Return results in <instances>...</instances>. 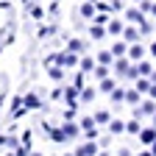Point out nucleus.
<instances>
[{
  "label": "nucleus",
  "mask_w": 156,
  "mask_h": 156,
  "mask_svg": "<svg viewBox=\"0 0 156 156\" xmlns=\"http://www.w3.org/2000/svg\"><path fill=\"white\" fill-rule=\"evenodd\" d=\"M98 156H112V153H106V151H101V153H98Z\"/></svg>",
  "instance_id": "nucleus-40"
},
{
  "label": "nucleus",
  "mask_w": 156,
  "mask_h": 156,
  "mask_svg": "<svg viewBox=\"0 0 156 156\" xmlns=\"http://www.w3.org/2000/svg\"><path fill=\"white\" fill-rule=\"evenodd\" d=\"M101 89L112 95V89H114V81H112V78H103V81H101Z\"/></svg>",
  "instance_id": "nucleus-30"
},
{
  "label": "nucleus",
  "mask_w": 156,
  "mask_h": 156,
  "mask_svg": "<svg viewBox=\"0 0 156 156\" xmlns=\"http://www.w3.org/2000/svg\"><path fill=\"white\" fill-rule=\"evenodd\" d=\"M25 106H28V109H36V106H39V98H36V95H28V98H25Z\"/></svg>",
  "instance_id": "nucleus-31"
},
{
  "label": "nucleus",
  "mask_w": 156,
  "mask_h": 156,
  "mask_svg": "<svg viewBox=\"0 0 156 156\" xmlns=\"http://www.w3.org/2000/svg\"><path fill=\"white\" fill-rule=\"evenodd\" d=\"M140 9L148 14V11H153V3H151V0H142V3H140Z\"/></svg>",
  "instance_id": "nucleus-33"
},
{
  "label": "nucleus",
  "mask_w": 156,
  "mask_h": 156,
  "mask_svg": "<svg viewBox=\"0 0 156 156\" xmlns=\"http://www.w3.org/2000/svg\"><path fill=\"white\" fill-rule=\"evenodd\" d=\"M126 131H128V134H140L142 128H140V123H136V120H131V123H126Z\"/></svg>",
  "instance_id": "nucleus-29"
},
{
  "label": "nucleus",
  "mask_w": 156,
  "mask_h": 156,
  "mask_svg": "<svg viewBox=\"0 0 156 156\" xmlns=\"http://www.w3.org/2000/svg\"><path fill=\"white\" fill-rule=\"evenodd\" d=\"M103 34H106V25L92 23V28H89V36H92V39H103Z\"/></svg>",
  "instance_id": "nucleus-15"
},
{
  "label": "nucleus",
  "mask_w": 156,
  "mask_h": 156,
  "mask_svg": "<svg viewBox=\"0 0 156 156\" xmlns=\"http://www.w3.org/2000/svg\"><path fill=\"white\" fill-rule=\"evenodd\" d=\"M112 53H114V58L128 56V42H126V39H123V42H114V45H112Z\"/></svg>",
  "instance_id": "nucleus-13"
},
{
  "label": "nucleus",
  "mask_w": 156,
  "mask_h": 156,
  "mask_svg": "<svg viewBox=\"0 0 156 156\" xmlns=\"http://www.w3.org/2000/svg\"><path fill=\"white\" fill-rule=\"evenodd\" d=\"M148 95H151V98H153V101H156V84L151 87V92H148Z\"/></svg>",
  "instance_id": "nucleus-36"
},
{
  "label": "nucleus",
  "mask_w": 156,
  "mask_h": 156,
  "mask_svg": "<svg viewBox=\"0 0 156 156\" xmlns=\"http://www.w3.org/2000/svg\"><path fill=\"white\" fill-rule=\"evenodd\" d=\"M48 75L53 78V81H62V78H64V70H62V64H58V67H48Z\"/></svg>",
  "instance_id": "nucleus-19"
},
{
  "label": "nucleus",
  "mask_w": 156,
  "mask_h": 156,
  "mask_svg": "<svg viewBox=\"0 0 156 156\" xmlns=\"http://www.w3.org/2000/svg\"><path fill=\"white\" fill-rule=\"evenodd\" d=\"M50 140H53V142H67L70 136H67L62 128H53V131H50Z\"/></svg>",
  "instance_id": "nucleus-17"
},
{
  "label": "nucleus",
  "mask_w": 156,
  "mask_h": 156,
  "mask_svg": "<svg viewBox=\"0 0 156 156\" xmlns=\"http://www.w3.org/2000/svg\"><path fill=\"white\" fill-rule=\"evenodd\" d=\"M123 31H126V25L120 20H109L106 23V34H112V36H123Z\"/></svg>",
  "instance_id": "nucleus-6"
},
{
  "label": "nucleus",
  "mask_w": 156,
  "mask_h": 156,
  "mask_svg": "<svg viewBox=\"0 0 156 156\" xmlns=\"http://www.w3.org/2000/svg\"><path fill=\"white\" fill-rule=\"evenodd\" d=\"M67 156H70V153H67ZM73 156H75V153H73Z\"/></svg>",
  "instance_id": "nucleus-46"
},
{
  "label": "nucleus",
  "mask_w": 156,
  "mask_h": 156,
  "mask_svg": "<svg viewBox=\"0 0 156 156\" xmlns=\"http://www.w3.org/2000/svg\"><path fill=\"white\" fill-rule=\"evenodd\" d=\"M11 156H20V153H11Z\"/></svg>",
  "instance_id": "nucleus-44"
},
{
  "label": "nucleus",
  "mask_w": 156,
  "mask_h": 156,
  "mask_svg": "<svg viewBox=\"0 0 156 156\" xmlns=\"http://www.w3.org/2000/svg\"><path fill=\"white\" fill-rule=\"evenodd\" d=\"M136 3H142V0H136Z\"/></svg>",
  "instance_id": "nucleus-45"
},
{
  "label": "nucleus",
  "mask_w": 156,
  "mask_h": 156,
  "mask_svg": "<svg viewBox=\"0 0 156 156\" xmlns=\"http://www.w3.org/2000/svg\"><path fill=\"white\" fill-rule=\"evenodd\" d=\"M140 114H156V101L153 98H148V101H142L140 106H134V117H140Z\"/></svg>",
  "instance_id": "nucleus-1"
},
{
  "label": "nucleus",
  "mask_w": 156,
  "mask_h": 156,
  "mask_svg": "<svg viewBox=\"0 0 156 156\" xmlns=\"http://www.w3.org/2000/svg\"><path fill=\"white\" fill-rule=\"evenodd\" d=\"M151 151H153V156H156V140H153V145H151Z\"/></svg>",
  "instance_id": "nucleus-39"
},
{
  "label": "nucleus",
  "mask_w": 156,
  "mask_h": 156,
  "mask_svg": "<svg viewBox=\"0 0 156 156\" xmlns=\"http://www.w3.org/2000/svg\"><path fill=\"white\" fill-rule=\"evenodd\" d=\"M151 56H156V42H153V45H151Z\"/></svg>",
  "instance_id": "nucleus-38"
},
{
  "label": "nucleus",
  "mask_w": 156,
  "mask_h": 156,
  "mask_svg": "<svg viewBox=\"0 0 156 156\" xmlns=\"http://www.w3.org/2000/svg\"><path fill=\"white\" fill-rule=\"evenodd\" d=\"M95 67H98V64L92 62V58H89V56H84V58H81V73H92Z\"/></svg>",
  "instance_id": "nucleus-22"
},
{
  "label": "nucleus",
  "mask_w": 156,
  "mask_h": 156,
  "mask_svg": "<svg viewBox=\"0 0 156 156\" xmlns=\"http://www.w3.org/2000/svg\"><path fill=\"white\" fill-rule=\"evenodd\" d=\"M131 58H126V56H120V58H114V73L117 75H128V70H131Z\"/></svg>",
  "instance_id": "nucleus-5"
},
{
  "label": "nucleus",
  "mask_w": 156,
  "mask_h": 156,
  "mask_svg": "<svg viewBox=\"0 0 156 156\" xmlns=\"http://www.w3.org/2000/svg\"><path fill=\"white\" fill-rule=\"evenodd\" d=\"M92 23H98V25H106V23H109V17H106V11H103V14H95V20H92Z\"/></svg>",
  "instance_id": "nucleus-32"
},
{
  "label": "nucleus",
  "mask_w": 156,
  "mask_h": 156,
  "mask_svg": "<svg viewBox=\"0 0 156 156\" xmlns=\"http://www.w3.org/2000/svg\"><path fill=\"white\" fill-rule=\"evenodd\" d=\"M136 70H140V75H151V73H153L151 62H145V58H142V62H136Z\"/></svg>",
  "instance_id": "nucleus-23"
},
{
  "label": "nucleus",
  "mask_w": 156,
  "mask_h": 156,
  "mask_svg": "<svg viewBox=\"0 0 156 156\" xmlns=\"http://www.w3.org/2000/svg\"><path fill=\"white\" fill-rule=\"evenodd\" d=\"M53 62H58L62 67H75V64H81V62H78V56H75L73 50H67V53H62V56H53Z\"/></svg>",
  "instance_id": "nucleus-2"
},
{
  "label": "nucleus",
  "mask_w": 156,
  "mask_h": 156,
  "mask_svg": "<svg viewBox=\"0 0 156 156\" xmlns=\"http://www.w3.org/2000/svg\"><path fill=\"white\" fill-rule=\"evenodd\" d=\"M112 62H114V53H112V50L98 53V64H112Z\"/></svg>",
  "instance_id": "nucleus-18"
},
{
  "label": "nucleus",
  "mask_w": 156,
  "mask_h": 156,
  "mask_svg": "<svg viewBox=\"0 0 156 156\" xmlns=\"http://www.w3.org/2000/svg\"><path fill=\"white\" fill-rule=\"evenodd\" d=\"M81 128H84V134H87V131H98L95 117H84V120H81Z\"/></svg>",
  "instance_id": "nucleus-16"
},
{
  "label": "nucleus",
  "mask_w": 156,
  "mask_h": 156,
  "mask_svg": "<svg viewBox=\"0 0 156 156\" xmlns=\"http://www.w3.org/2000/svg\"><path fill=\"white\" fill-rule=\"evenodd\" d=\"M95 123H98V126L112 123V114H109V112H95Z\"/></svg>",
  "instance_id": "nucleus-24"
},
{
  "label": "nucleus",
  "mask_w": 156,
  "mask_h": 156,
  "mask_svg": "<svg viewBox=\"0 0 156 156\" xmlns=\"http://www.w3.org/2000/svg\"><path fill=\"white\" fill-rule=\"evenodd\" d=\"M123 131H126V123H120V120L109 123V134H123Z\"/></svg>",
  "instance_id": "nucleus-21"
},
{
  "label": "nucleus",
  "mask_w": 156,
  "mask_h": 156,
  "mask_svg": "<svg viewBox=\"0 0 156 156\" xmlns=\"http://www.w3.org/2000/svg\"><path fill=\"white\" fill-rule=\"evenodd\" d=\"M126 20H128V23H140V25H142V23H145V11H142V9H128V11H126Z\"/></svg>",
  "instance_id": "nucleus-9"
},
{
  "label": "nucleus",
  "mask_w": 156,
  "mask_h": 156,
  "mask_svg": "<svg viewBox=\"0 0 156 156\" xmlns=\"http://www.w3.org/2000/svg\"><path fill=\"white\" fill-rule=\"evenodd\" d=\"M92 73H95V78H101V81H103V78H109V64H98Z\"/></svg>",
  "instance_id": "nucleus-20"
},
{
  "label": "nucleus",
  "mask_w": 156,
  "mask_h": 156,
  "mask_svg": "<svg viewBox=\"0 0 156 156\" xmlns=\"http://www.w3.org/2000/svg\"><path fill=\"white\" fill-rule=\"evenodd\" d=\"M81 17L95 20V6H92V3H84V6H81Z\"/></svg>",
  "instance_id": "nucleus-26"
},
{
  "label": "nucleus",
  "mask_w": 156,
  "mask_h": 156,
  "mask_svg": "<svg viewBox=\"0 0 156 156\" xmlns=\"http://www.w3.org/2000/svg\"><path fill=\"white\" fill-rule=\"evenodd\" d=\"M98 153H101V151H98V142L95 140H89L87 145H81V148L75 151V156H98Z\"/></svg>",
  "instance_id": "nucleus-3"
},
{
  "label": "nucleus",
  "mask_w": 156,
  "mask_h": 156,
  "mask_svg": "<svg viewBox=\"0 0 156 156\" xmlns=\"http://www.w3.org/2000/svg\"><path fill=\"white\" fill-rule=\"evenodd\" d=\"M151 87H153V81H151L148 75H140V78H136V89H140L142 95H145V92H151Z\"/></svg>",
  "instance_id": "nucleus-14"
},
{
  "label": "nucleus",
  "mask_w": 156,
  "mask_h": 156,
  "mask_svg": "<svg viewBox=\"0 0 156 156\" xmlns=\"http://www.w3.org/2000/svg\"><path fill=\"white\" fill-rule=\"evenodd\" d=\"M126 103L140 106V103H142V92H140V89H126Z\"/></svg>",
  "instance_id": "nucleus-12"
},
{
  "label": "nucleus",
  "mask_w": 156,
  "mask_h": 156,
  "mask_svg": "<svg viewBox=\"0 0 156 156\" xmlns=\"http://www.w3.org/2000/svg\"><path fill=\"white\" fill-rule=\"evenodd\" d=\"M109 6H112V11H120V9H123V3H120V0H112Z\"/></svg>",
  "instance_id": "nucleus-34"
},
{
  "label": "nucleus",
  "mask_w": 156,
  "mask_h": 156,
  "mask_svg": "<svg viewBox=\"0 0 156 156\" xmlns=\"http://www.w3.org/2000/svg\"><path fill=\"white\" fill-rule=\"evenodd\" d=\"M67 50L81 53V50H84V42H81V39H70V42H67Z\"/></svg>",
  "instance_id": "nucleus-25"
},
{
  "label": "nucleus",
  "mask_w": 156,
  "mask_h": 156,
  "mask_svg": "<svg viewBox=\"0 0 156 156\" xmlns=\"http://www.w3.org/2000/svg\"><path fill=\"white\" fill-rule=\"evenodd\" d=\"M153 126H156V114H153Z\"/></svg>",
  "instance_id": "nucleus-42"
},
{
  "label": "nucleus",
  "mask_w": 156,
  "mask_h": 156,
  "mask_svg": "<svg viewBox=\"0 0 156 156\" xmlns=\"http://www.w3.org/2000/svg\"><path fill=\"white\" fill-rule=\"evenodd\" d=\"M153 14H156V3H153Z\"/></svg>",
  "instance_id": "nucleus-43"
},
{
  "label": "nucleus",
  "mask_w": 156,
  "mask_h": 156,
  "mask_svg": "<svg viewBox=\"0 0 156 156\" xmlns=\"http://www.w3.org/2000/svg\"><path fill=\"white\" fill-rule=\"evenodd\" d=\"M78 95H81V87H75V84H73V87H67V89H64V101H67L70 106H75Z\"/></svg>",
  "instance_id": "nucleus-10"
},
{
  "label": "nucleus",
  "mask_w": 156,
  "mask_h": 156,
  "mask_svg": "<svg viewBox=\"0 0 156 156\" xmlns=\"http://www.w3.org/2000/svg\"><path fill=\"white\" fill-rule=\"evenodd\" d=\"M140 36H142V31H136L134 25H126V31H123V39L128 45H134V42H140Z\"/></svg>",
  "instance_id": "nucleus-7"
},
{
  "label": "nucleus",
  "mask_w": 156,
  "mask_h": 156,
  "mask_svg": "<svg viewBox=\"0 0 156 156\" xmlns=\"http://www.w3.org/2000/svg\"><path fill=\"white\" fill-rule=\"evenodd\" d=\"M128 58H131V62H142V58H145V48H142L140 42L128 45Z\"/></svg>",
  "instance_id": "nucleus-4"
},
{
  "label": "nucleus",
  "mask_w": 156,
  "mask_h": 156,
  "mask_svg": "<svg viewBox=\"0 0 156 156\" xmlns=\"http://www.w3.org/2000/svg\"><path fill=\"white\" fill-rule=\"evenodd\" d=\"M62 131H64V134L70 136V140H73V136H78V134H84V128H81V123H70V120H67V123L62 126Z\"/></svg>",
  "instance_id": "nucleus-8"
},
{
  "label": "nucleus",
  "mask_w": 156,
  "mask_h": 156,
  "mask_svg": "<svg viewBox=\"0 0 156 156\" xmlns=\"http://www.w3.org/2000/svg\"><path fill=\"white\" fill-rule=\"evenodd\" d=\"M31 156H42V153H31Z\"/></svg>",
  "instance_id": "nucleus-41"
},
{
  "label": "nucleus",
  "mask_w": 156,
  "mask_h": 156,
  "mask_svg": "<svg viewBox=\"0 0 156 156\" xmlns=\"http://www.w3.org/2000/svg\"><path fill=\"white\" fill-rule=\"evenodd\" d=\"M117 156H131V151H128V148H120V151H117Z\"/></svg>",
  "instance_id": "nucleus-35"
},
{
  "label": "nucleus",
  "mask_w": 156,
  "mask_h": 156,
  "mask_svg": "<svg viewBox=\"0 0 156 156\" xmlns=\"http://www.w3.org/2000/svg\"><path fill=\"white\" fill-rule=\"evenodd\" d=\"M136 156H153V151L148 148V151H142V153H136Z\"/></svg>",
  "instance_id": "nucleus-37"
},
{
  "label": "nucleus",
  "mask_w": 156,
  "mask_h": 156,
  "mask_svg": "<svg viewBox=\"0 0 156 156\" xmlns=\"http://www.w3.org/2000/svg\"><path fill=\"white\" fill-rule=\"evenodd\" d=\"M112 101H114V103H120V101H126V89H120V87H114V89H112Z\"/></svg>",
  "instance_id": "nucleus-27"
},
{
  "label": "nucleus",
  "mask_w": 156,
  "mask_h": 156,
  "mask_svg": "<svg viewBox=\"0 0 156 156\" xmlns=\"http://www.w3.org/2000/svg\"><path fill=\"white\" fill-rule=\"evenodd\" d=\"M92 98H95V89H92V87H84V89H81V101H84V103H89Z\"/></svg>",
  "instance_id": "nucleus-28"
},
{
  "label": "nucleus",
  "mask_w": 156,
  "mask_h": 156,
  "mask_svg": "<svg viewBox=\"0 0 156 156\" xmlns=\"http://www.w3.org/2000/svg\"><path fill=\"white\" fill-rule=\"evenodd\" d=\"M153 140H156V126L140 131V142H142V145H153Z\"/></svg>",
  "instance_id": "nucleus-11"
}]
</instances>
